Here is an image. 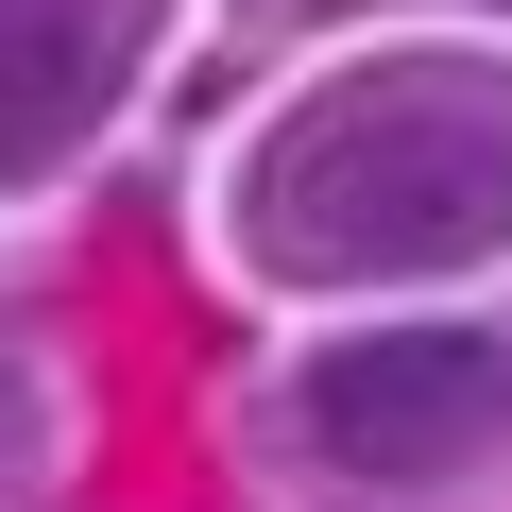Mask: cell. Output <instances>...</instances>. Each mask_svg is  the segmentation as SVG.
<instances>
[{
    "label": "cell",
    "mask_w": 512,
    "mask_h": 512,
    "mask_svg": "<svg viewBox=\"0 0 512 512\" xmlns=\"http://www.w3.org/2000/svg\"><path fill=\"white\" fill-rule=\"evenodd\" d=\"M120 52H137V0H0V171L69 154L103 120Z\"/></svg>",
    "instance_id": "3"
},
{
    "label": "cell",
    "mask_w": 512,
    "mask_h": 512,
    "mask_svg": "<svg viewBox=\"0 0 512 512\" xmlns=\"http://www.w3.org/2000/svg\"><path fill=\"white\" fill-rule=\"evenodd\" d=\"M291 410H308V444L342 478L427 495V478H461V461L512 444V342L495 325H376V342H325Z\"/></svg>",
    "instance_id": "2"
},
{
    "label": "cell",
    "mask_w": 512,
    "mask_h": 512,
    "mask_svg": "<svg viewBox=\"0 0 512 512\" xmlns=\"http://www.w3.org/2000/svg\"><path fill=\"white\" fill-rule=\"evenodd\" d=\"M512 239V86L393 52L308 86L239 171V256L291 291H376V274H461Z\"/></svg>",
    "instance_id": "1"
}]
</instances>
